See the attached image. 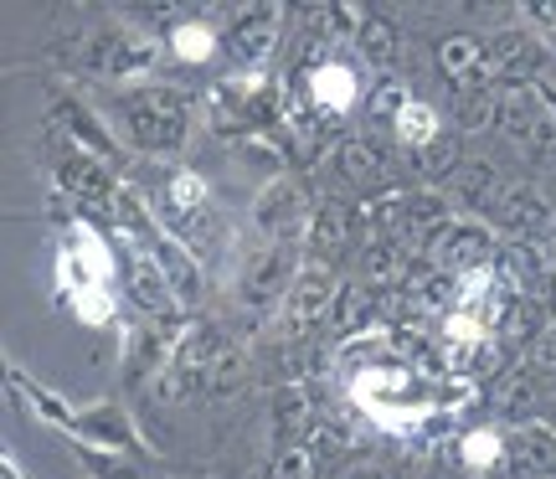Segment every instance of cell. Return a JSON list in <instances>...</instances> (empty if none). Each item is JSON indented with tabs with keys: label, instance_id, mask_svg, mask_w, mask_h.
Instances as JSON below:
<instances>
[{
	"label": "cell",
	"instance_id": "obj_1",
	"mask_svg": "<svg viewBox=\"0 0 556 479\" xmlns=\"http://www.w3.org/2000/svg\"><path fill=\"white\" fill-rule=\"evenodd\" d=\"M495 129H505L510 140L531 144L541 155H552L556 150V93H546L536 83H505L500 88Z\"/></svg>",
	"mask_w": 556,
	"mask_h": 479
},
{
	"label": "cell",
	"instance_id": "obj_2",
	"mask_svg": "<svg viewBox=\"0 0 556 479\" xmlns=\"http://www.w3.org/2000/svg\"><path fill=\"white\" fill-rule=\"evenodd\" d=\"M124 114H129V135H135L139 150L165 155V150H180V144H186V103H180V93H170V88H144V93H135V99L124 103Z\"/></svg>",
	"mask_w": 556,
	"mask_h": 479
},
{
	"label": "cell",
	"instance_id": "obj_3",
	"mask_svg": "<svg viewBox=\"0 0 556 479\" xmlns=\"http://www.w3.org/2000/svg\"><path fill=\"white\" fill-rule=\"evenodd\" d=\"M336 289L340 283L330 279V268L325 263H315V268H304L294 283V294L283 300V330L294 340L315 336L319 325H330V304H336Z\"/></svg>",
	"mask_w": 556,
	"mask_h": 479
},
{
	"label": "cell",
	"instance_id": "obj_4",
	"mask_svg": "<svg viewBox=\"0 0 556 479\" xmlns=\"http://www.w3.org/2000/svg\"><path fill=\"white\" fill-rule=\"evenodd\" d=\"M299 283V263L294 253L278 242V248H268V253H258V259L248 263V274H242V304L248 310H268V304L289 300Z\"/></svg>",
	"mask_w": 556,
	"mask_h": 479
},
{
	"label": "cell",
	"instance_id": "obj_5",
	"mask_svg": "<svg viewBox=\"0 0 556 479\" xmlns=\"http://www.w3.org/2000/svg\"><path fill=\"white\" fill-rule=\"evenodd\" d=\"M78 62L88 67V73H99V78H129V73H139V67L150 62V52H144L135 37H124V31H114V26H103V31H93V37L83 41Z\"/></svg>",
	"mask_w": 556,
	"mask_h": 479
},
{
	"label": "cell",
	"instance_id": "obj_6",
	"mask_svg": "<svg viewBox=\"0 0 556 479\" xmlns=\"http://www.w3.org/2000/svg\"><path fill=\"white\" fill-rule=\"evenodd\" d=\"M253 217H258V232L263 238H289V232H299V227H309V217H315V206H309V201H304V191H299L294 180H283L278 176L274 186H268V191H263L258 197V212H253Z\"/></svg>",
	"mask_w": 556,
	"mask_h": 479
},
{
	"label": "cell",
	"instance_id": "obj_7",
	"mask_svg": "<svg viewBox=\"0 0 556 479\" xmlns=\"http://www.w3.org/2000/svg\"><path fill=\"white\" fill-rule=\"evenodd\" d=\"M227 356V340H222L217 325H191L176 345V366H170V392H180V381H206L217 371V361Z\"/></svg>",
	"mask_w": 556,
	"mask_h": 479
},
{
	"label": "cell",
	"instance_id": "obj_8",
	"mask_svg": "<svg viewBox=\"0 0 556 479\" xmlns=\"http://www.w3.org/2000/svg\"><path fill=\"white\" fill-rule=\"evenodd\" d=\"M309 259L315 263H336L351 242H356V212L345 206V201H336V197H325L315 206V217H309Z\"/></svg>",
	"mask_w": 556,
	"mask_h": 479
},
{
	"label": "cell",
	"instance_id": "obj_9",
	"mask_svg": "<svg viewBox=\"0 0 556 479\" xmlns=\"http://www.w3.org/2000/svg\"><path fill=\"white\" fill-rule=\"evenodd\" d=\"M438 67H443V78L454 83L458 93H464V88H490V47L475 37L438 41Z\"/></svg>",
	"mask_w": 556,
	"mask_h": 479
},
{
	"label": "cell",
	"instance_id": "obj_10",
	"mask_svg": "<svg viewBox=\"0 0 556 479\" xmlns=\"http://www.w3.org/2000/svg\"><path fill=\"white\" fill-rule=\"evenodd\" d=\"M428 253H433L438 268H479V263L495 253V242H490V232L475 227V222H448Z\"/></svg>",
	"mask_w": 556,
	"mask_h": 479
},
{
	"label": "cell",
	"instance_id": "obj_11",
	"mask_svg": "<svg viewBox=\"0 0 556 479\" xmlns=\"http://www.w3.org/2000/svg\"><path fill=\"white\" fill-rule=\"evenodd\" d=\"M541 67H546V52L526 31H500L490 41V73H500L505 83H531Z\"/></svg>",
	"mask_w": 556,
	"mask_h": 479
},
{
	"label": "cell",
	"instance_id": "obj_12",
	"mask_svg": "<svg viewBox=\"0 0 556 479\" xmlns=\"http://www.w3.org/2000/svg\"><path fill=\"white\" fill-rule=\"evenodd\" d=\"M340 176L356 191H387L392 186V155L377 140H345L340 144Z\"/></svg>",
	"mask_w": 556,
	"mask_h": 479
},
{
	"label": "cell",
	"instance_id": "obj_13",
	"mask_svg": "<svg viewBox=\"0 0 556 479\" xmlns=\"http://www.w3.org/2000/svg\"><path fill=\"white\" fill-rule=\"evenodd\" d=\"M505 464H510V479H556V433H541V428L510 433Z\"/></svg>",
	"mask_w": 556,
	"mask_h": 479
},
{
	"label": "cell",
	"instance_id": "obj_14",
	"mask_svg": "<svg viewBox=\"0 0 556 479\" xmlns=\"http://www.w3.org/2000/svg\"><path fill=\"white\" fill-rule=\"evenodd\" d=\"M309 428H319L315 398H309L304 387H283L274 398V443L278 449H294V443H304Z\"/></svg>",
	"mask_w": 556,
	"mask_h": 479
},
{
	"label": "cell",
	"instance_id": "obj_15",
	"mask_svg": "<svg viewBox=\"0 0 556 479\" xmlns=\"http://www.w3.org/2000/svg\"><path fill=\"white\" fill-rule=\"evenodd\" d=\"M505 186H510V180L500 176L490 160H464V165L454 171V191L464 197V206H475V212H484V217L495 212V201L505 197Z\"/></svg>",
	"mask_w": 556,
	"mask_h": 479
},
{
	"label": "cell",
	"instance_id": "obj_16",
	"mask_svg": "<svg viewBox=\"0 0 556 479\" xmlns=\"http://www.w3.org/2000/svg\"><path fill=\"white\" fill-rule=\"evenodd\" d=\"M490 217H495L500 227H510V232H536V227H546V217H552V212H546V201H541L536 186H520V180H510Z\"/></svg>",
	"mask_w": 556,
	"mask_h": 479
},
{
	"label": "cell",
	"instance_id": "obj_17",
	"mask_svg": "<svg viewBox=\"0 0 556 479\" xmlns=\"http://www.w3.org/2000/svg\"><path fill=\"white\" fill-rule=\"evenodd\" d=\"M443 227H448V206H443L438 191H413V197H402V238L433 248V238Z\"/></svg>",
	"mask_w": 556,
	"mask_h": 479
},
{
	"label": "cell",
	"instance_id": "obj_18",
	"mask_svg": "<svg viewBox=\"0 0 556 479\" xmlns=\"http://www.w3.org/2000/svg\"><path fill=\"white\" fill-rule=\"evenodd\" d=\"M274 37H278L274 5H253L248 16H238V26H232L227 47H232V58L253 62V58H263V52H274Z\"/></svg>",
	"mask_w": 556,
	"mask_h": 479
},
{
	"label": "cell",
	"instance_id": "obj_19",
	"mask_svg": "<svg viewBox=\"0 0 556 479\" xmlns=\"http://www.w3.org/2000/svg\"><path fill=\"white\" fill-rule=\"evenodd\" d=\"M58 176H62V186L78 201H88V206H103V201H109V176H103L93 160H83L78 150H62Z\"/></svg>",
	"mask_w": 556,
	"mask_h": 479
},
{
	"label": "cell",
	"instance_id": "obj_20",
	"mask_svg": "<svg viewBox=\"0 0 556 479\" xmlns=\"http://www.w3.org/2000/svg\"><path fill=\"white\" fill-rule=\"evenodd\" d=\"M377 315V294L366 289L361 279H345L336 289V304H330V330H340V336H351V330H361L366 319Z\"/></svg>",
	"mask_w": 556,
	"mask_h": 479
},
{
	"label": "cell",
	"instance_id": "obj_21",
	"mask_svg": "<svg viewBox=\"0 0 556 479\" xmlns=\"http://www.w3.org/2000/svg\"><path fill=\"white\" fill-rule=\"evenodd\" d=\"M500 336L505 340H531V345H536V340L546 336V304L531 300V294L510 300V310L500 315Z\"/></svg>",
	"mask_w": 556,
	"mask_h": 479
},
{
	"label": "cell",
	"instance_id": "obj_22",
	"mask_svg": "<svg viewBox=\"0 0 556 479\" xmlns=\"http://www.w3.org/2000/svg\"><path fill=\"white\" fill-rule=\"evenodd\" d=\"M129 294H135L139 310H155V315H170V283L160 274V263H129Z\"/></svg>",
	"mask_w": 556,
	"mask_h": 479
},
{
	"label": "cell",
	"instance_id": "obj_23",
	"mask_svg": "<svg viewBox=\"0 0 556 479\" xmlns=\"http://www.w3.org/2000/svg\"><path fill=\"white\" fill-rule=\"evenodd\" d=\"M361 52H366V62H377V67H387V62H397L402 52V37H397V26L387 16H366L361 21Z\"/></svg>",
	"mask_w": 556,
	"mask_h": 479
},
{
	"label": "cell",
	"instance_id": "obj_24",
	"mask_svg": "<svg viewBox=\"0 0 556 479\" xmlns=\"http://www.w3.org/2000/svg\"><path fill=\"white\" fill-rule=\"evenodd\" d=\"M366 279L387 283V289L407 283V253H402V242H371L366 248Z\"/></svg>",
	"mask_w": 556,
	"mask_h": 479
},
{
	"label": "cell",
	"instance_id": "obj_25",
	"mask_svg": "<svg viewBox=\"0 0 556 479\" xmlns=\"http://www.w3.org/2000/svg\"><path fill=\"white\" fill-rule=\"evenodd\" d=\"M155 263H160V274L176 283V294L180 300H197L201 294V279H197V268L186 263V253H180L170 238H155Z\"/></svg>",
	"mask_w": 556,
	"mask_h": 479
},
{
	"label": "cell",
	"instance_id": "obj_26",
	"mask_svg": "<svg viewBox=\"0 0 556 479\" xmlns=\"http://www.w3.org/2000/svg\"><path fill=\"white\" fill-rule=\"evenodd\" d=\"M500 119V88L490 83V88H464L458 93V124L464 129H495Z\"/></svg>",
	"mask_w": 556,
	"mask_h": 479
},
{
	"label": "cell",
	"instance_id": "obj_27",
	"mask_svg": "<svg viewBox=\"0 0 556 479\" xmlns=\"http://www.w3.org/2000/svg\"><path fill=\"white\" fill-rule=\"evenodd\" d=\"M505 274L536 300L541 283H546V263H541V253L531 248V242H516V248H505Z\"/></svg>",
	"mask_w": 556,
	"mask_h": 479
},
{
	"label": "cell",
	"instance_id": "obj_28",
	"mask_svg": "<svg viewBox=\"0 0 556 479\" xmlns=\"http://www.w3.org/2000/svg\"><path fill=\"white\" fill-rule=\"evenodd\" d=\"M458 165H464V160H458V140H454V135H433V140L417 150V171H422V176H448V180H454Z\"/></svg>",
	"mask_w": 556,
	"mask_h": 479
},
{
	"label": "cell",
	"instance_id": "obj_29",
	"mask_svg": "<svg viewBox=\"0 0 556 479\" xmlns=\"http://www.w3.org/2000/svg\"><path fill=\"white\" fill-rule=\"evenodd\" d=\"M377 310H381L387 319H392L397 330H413L417 315H422V294H417V289H381Z\"/></svg>",
	"mask_w": 556,
	"mask_h": 479
},
{
	"label": "cell",
	"instance_id": "obj_30",
	"mask_svg": "<svg viewBox=\"0 0 556 479\" xmlns=\"http://www.w3.org/2000/svg\"><path fill=\"white\" fill-rule=\"evenodd\" d=\"M531 407H536V381L531 377H510L505 387H500V418L520 423Z\"/></svg>",
	"mask_w": 556,
	"mask_h": 479
},
{
	"label": "cell",
	"instance_id": "obj_31",
	"mask_svg": "<svg viewBox=\"0 0 556 479\" xmlns=\"http://www.w3.org/2000/svg\"><path fill=\"white\" fill-rule=\"evenodd\" d=\"M274 479H315V454L294 443V449H274Z\"/></svg>",
	"mask_w": 556,
	"mask_h": 479
},
{
	"label": "cell",
	"instance_id": "obj_32",
	"mask_svg": "<svg viewBox=\"0 0 556 479\" xmlns=\"http://www.w3.org/2000/svg\"><path fill=\"white\" fill-rule=\"evenodd\" d=\"M397 351H402L407 361H413L417 371H428V377H433V371H443L438 351L428 345V336H417V330H397Z\"/></svg>",
	"mask_w": 556,
	"mask_h": 479
},
{
	"label": "cell",
	"instance_id": "obj_33",
	"mask_svg": "<svg viewBox=\"0 0 556 479\" xmlns=\"http://www.w3.org/2000/svg\"><path fill=\"white\" fill-rule=\"evenodd\" d=\"M58 114H62V119H67V129H73L78 140H88V144H93V150H109V140H103V135H99V124L88 119V114H83L78 103H58Z\"/></svg>",
	"mask_w": 556,
	"mask_h": 479
},
{
	"label": "cell",
	"instance_id": "obj_34",
	"mask_svg": "<svg viewBox=\"0 0 556 479\" xmlns=\"http://www.w3.org/2000/svg\"><path fill=\"white\" fill-rule=\"evenodd\" d=\"M242 381V361L232 356V351H227V356L217 361V371H212V377H206V387H212V392H232V387H238Z\"/></svg>",
	"mask_w": 556,
	"mask_h": 479
},
{
	"label": "cell",
	"instance_id": "obj_35",
	"mask_svg": "<svg viewBox=\"0 0 556 479\" xmlns=\"http://www.w3.org/2000/svg\"><path fill=\"white\" fill-rule=\"evenodd\" d=\"M531 361H536V371H556V330H546V336L531 345Z\"/></svg>",
	"mask_w": 556,
	"mask_h": 479
},
{
	"label": "cell",
	"instance_id": "obj_36",
	"mask_svg": "<svg viewBox=\"0 0 556 479\" xmlns=\"http://www.w3.org/2000/svg\"><path fill=\"white\" fill-rule=\"evenodd\" d=\"M340 479H387V469H381L377 459H356V464H351V469H345Z\"/></svg>",
	"mask_w": 556,
	"mask_h": 479
},
{
	"label": "cell",
	"instance_id": "obj_37",
	"mask_svg": "<svg viewBox=\"0 0 556 479\" xmlns=\"http://www.w3.org/2000/svg\"><path fill=\"white\" fill-rule=\"evenodd\" d=\"M526 11H531V16H536L541 26H556V0H531Z\"/></svg>",
	"mask_w": 556,
	"mask_h": 479
},
{
	"label": "cell",
	"instance_id": "obj_38",
	"mask_svg": "<svg viewBox=\"0 0 556 479\" xmlns=\"http://www.w3.org/2000/svg\"><path fill=\"white\" fill-rule=\"evenodd\" d=\"M552 433H556V407H552Z\"/></svg>",
	"mask_w": 556,
	"mask_h": 479
}]
</instances>
